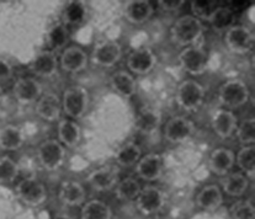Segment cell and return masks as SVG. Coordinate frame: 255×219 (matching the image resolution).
<instances>
[{
    "mask_svg": "<svg viewBox=\"0 0 255 219\" xmlns=\"http://www.w3.org/2000/svg\"><path fill=\"white\" fill-rule=\"evenodd\" d=\"M42 85L32 77L19 78L12 87L15 100L21 105H31L37 103L38 99L42 96Z\"/></svg>",
    "mask_w": 255,
    "mask_h": 219,
    "instance_id": "obj_13",
    "label": "cell"
},
{
    "mask_svg": "<svg viewBox=\"0 0 255 219\" xmlns=\"http://www.w3.org/2000/svg\"><path fill=\"white\" fill-rule=\"evenodd\" d=\"M113 90L125 99L133 98L137 91V83L133 75L126 70H117L110 77Z\"/></svg>",
    "mask_w": 255,
    "mask_h": 219,
    "instance_id": "obj_26",
    "label": "cell"
},
{
    "mask_svg": "<svg viewBox=\"0 0 255 219\" xmlns=\"http://www.w3.org/2000/svg\"><path fill=\"white\" fill-rule=\"evenodd\" d=\"M236 165L238 166L241 173L253 180L255 175V147L253 145H243L236 154Z\"/></svg>",
    "mask_w": 255,
    "mask_h": 219,
    "instance_id": "obj_32",
    "label": "cell"
},
{
    "mask_svg": "<svg viewBox=\"0 0 255 219\" xmlns=\"http://www.w3.org/2000/svg\"><path fill=\"white\" fill-rule=\"evenodd\" d=\"M234 165H236V154L230 148L218 147L210 154L209 169L215 175H227L232 171Z\"/></svg>",
    "mask_w": 255,
    "mask_h": 219,
    "instance_id": "obj_17",
    "label": "cell"
},
{
    "mask_svg": "<svg viewBox=\"0 0 255 219\" xmlns=\"http://www.w3.org/2000/svg\"><path fill=\"white\" fill-rule=\"evenodd\" d=\"M36 114L46 122H54L61 118L62 103L56 94H45L38 99L35 108Z\"/></svg>",
    "mask_w": 255,
    "mask_h": 219,
    "instance_id": "obj_22",
    "label": "cell"
},
{
    "mask_svg": "<svg viewBox=\"0 0 255 219\" xmlns=\"http://www.w3.org/2000/svg\"><path fill=\"white\" fill-rule=\"evenodd\" d=\"M222 203L223 192L218 185H206L196 195V206L205 212H215Z\"/></svg>",
    "mask_w": 255,
    "mask_h": 219,
    "instance_id": "obj_23",
    "label": "cell"
},
{
    "mask_svg": "<svg viewBox=\"0 0 255 219\" xmlns=\"http://www.w3.org/2000/svg\"><path fill=\"white\" fill-rule=\"evenodd\" d=\"M58 62L63 72L77 74L88 67L89 58H88L87 52L79 46H68L63 49L61 59Z\"/></svg>",
    "mask_w": 255,
    "mask_h": 219,
    "instance_id": "obj_15",
    "label": "cell"
},
{
    "mask_svg": "<svg viewBox=\"0 0 255 219\" xmlns=\"http://www.w3.org/2000/svg\"><path fill=\"white\" fill-rule=\"evenodd\" d=\"M236 137L243 145H253L255 143V119L254 117L246 118L237 126Z\"/></svg>",
    "mask_w": 255,
    "mask_h": 219,
    "instance_id": "obj_37",
    "label": "cell"
},
{
    "mask_svg": "<svg viewBox=\"0 0 255 219\" xmlns=\"http://www.w3.org/2000/svg\"><path fill=\"white\" fill-rule=\"evenodd\" d=\"M53 219H73V218L70 217L69 215H67V213H58V215L54 216Z\"/></svg>",
    "mask_w": 255,
    "mask_h": 219,
    "instance_id": "obj_42",
    "label": "cell"
},
{
    "mask_svg": "<svg viewBox=\"0 0 255 219\" xmlns=\"http://www.w3.org/2000/svg\"><path fill=\"white\" fill-rule=\"evenodd\" d=\"M17 198L28 207H38L47 201V189L45 185L35 177H26L15 187Z\"/></svg>",
    "mask_w": 255,
    "mask_h": 219,
    "instance_id": "obj_7",
    "label": "cell"
},
{
    "mask_svg": "<svg viewBox=\"0 0 255 219\" xmlns=\"http://www.w3.org/2000/svg\"><path fill=\"white\" fill-rule=\"evenodd\" d=\"M69 41V31L66 25L62 22H57L49 28L47 32V43H48L51 51H59L64 49L66 44Z\"/></svg>",
    "mask_w": 255,
    "mask_h": 219,
    "instance_id": "obj_35",
    "label": "cell"
},
{
    "mask_svg": "<svg viewBox=\"0 0 255 219\" xmlns=\"http://www.w3.org/2000/svg\"><path fill=\"white\" fill-rule=\"evenodd\" d=\"M165 205V195L159 187L148 185L142 187L138 197L136 198L137 210L143 216H153L162 211Z\"/></svg>",
    "mask_w": 255,
    "mask_h": 219,
    "instance_id": "obj_10",
    "label": "cell"
},
{
    "mask_svg": "<svg viewBox=\"0 0 255 219\" xmlns=\"http://www.w3.org/2000/svg\"><path fill=\"white\" fill-rule=\"evenodd\" d=\"M140 190H142V186H140L138 180L132 176H127L120 182H117L115 186V194L120 201L127 202V201H136Z\"/></svg>",
    "mask_w": 255,
    "mask_h": 219,
    "instance_id": "obj_33",
    "label": "cell"
},
{
    "mask_svg": "<svg viewBox=\"0 0 255 219\" xmlns=\"http://www.w3.org/2000/svg\"><path fill=\"white\" fill-rule=\"evenodd\" d=\"M220 6L218 1H213V0H195L190 4V9H191L192 16L199 19L200 21L202 20H209L212 12L215 11L217 7Z\"/></svg>",
    "mask_w": 255,
    "mask_h": 219,
    "instance_id": "obj_38",
    "label": "cell"
},
{
    "mask_svg": "<svg viewBox=\"0 0 255 219\" xmlns=\"http://www.w3.org/2000/svg\"><path fill=\"white\" fill-rule=\"evenodd\" d=\"M80 219H113V210L106 202L94 198L83 203Z\"/></svg>",
    "mask_w": 255,
    "mask_h": 219,
    "instance_id": "obj_29",
    "label": "cell"
},
{
    "mask_svg": "<svg viewBox=\"0 0 255 219\" xmlns=\"http://www.w3.org/2000/svg\"><path fill=\"white\" fill-rule=\"evenodd\" d=\"M154 14L152 2L147 0H131L125 5L124 15L132 25H143Z\"/></svg>",
    "mask_w": 255,
    "mask_h": 219,
    "instance_id": "obj_21",
    "label": "cell"
},
{
    "mask_svg": "<svg viewBox=\"0 0 255 219\" xmlns=\"http://www.w3.org/2000/svg\"><path fill=\"white\" fill-rule=\"evenodd\" d=\"M204 35V23L192 15L178 17L170 28V38L180 47L194 46Z\"/></svg>",
    "mask_w": 255,
    "mask_h": 219,
    "instance_id": "obj_1",
    "label": "cell"
},
{
    "mask_svg": "<svg viewBox=\"0 0 255 219\" xmlns=\"http://www.w3.org/2000/svg\"><path fill=\"white\" fill-rule=\"evenodd\" d=\"M205 88L194 79H186L176 88L175 101L186 112H196L205 100Z\"/></svg>",
    "mask_w": 255,
    "mask_h": 219,
    "instance_id": "obj_3",
    "label": "cell"
},
{
    "mask_svg": "<svg viewBox=\"0 0 255 219\" xmlns=\"http://www.w3.org/2000/svg\"><path fill=\"white\" fill-rule=\"evenodd\" d=\"M232 219H255V207L249 200H241L234 202L230 208Z\"/></svg>",
    "mask_w": 255,
    "mask_h": 219,
    "instance_id": "obj_39",
    "label": "cell"
},
{
    "mask_svg": "<svg viewBox=\"0 0 255 219\" xmlns=\"http://www.w3.org/2000/svg\"><path fill=\"white\" fill-rule=\"evenodd\" d=\"M25 143V134L20 127L6 124L0 128V149L5 152L19 150Z\"/></svg>",
    "mask_w": 255,
    "mask_h": 219,
    "instance_id": "obj_27",
    "label": "cell"
},
{
    "mask_svg": "<svg viewBox=\"0 0 255 219\" xmlns=\"http://www.w3.org/2000/svg\"><path fill=\"white\" fill-rule=\"evenodd\" d=\"M87 198L84 186L74 180H66L58 189V200L67 207H78L83 205Z\"/></svg>",
    "mask_w": 255,
    "mask_h": 219,
    "instance_id": "obj_19",
    "label": "cell"
},
{
    "mask_svg": "<svg viewBox=\"0 0 255 219\" xmlns=\"http://www.w3.org/2000/svg\"><path fill=\"white\" fill-rule=\"evenodd\" d=\"M59 62L56 53L51 49H45L37 53L31 62V72L41 78H52L58 70Z\"/></svg>",
    "mask_w": 255,
    "mask_h": 219,
    "instance_id": "obj_20",
    "label": "cell"
},
{
    "mask_svg": "<svg viewBox=\"0 0 255 219\" xmlns=\"http://www.w3.org/2000/svg\"><path fill=\"white\" fill-rule=\"evenodd\" d=\"M249 187V179L241 171H231L227 175L222 176L221 190L230 197H242Z\"/></svg>",
    "mask_w": 255,
    "mask_h": 219,
    "instance_id": "obj_24",
    "label": "cell"
},
{
    "mask_svg": "<svg viewBox=\"0 0 255 219\" xmlns=\"http://www.w3.org/2000/svg\"><path fill=\"white\" fill-rule=\"evenodd\" d=\"M251 98L248 85L241 79H231L218 89V100L227 110L239 109L246 105Z\"/></svg>",
    "mask_w": 255,
    "mask_h": 219,
    "instance_id": "obj_4",
    "label": "cell"
},
{
    "mask_svg": "<svg viewBox=\"0 0 255 219\" xmlns=\"http://www.w3.org/2000/svg\"><path fill=\"white\" fill-rule=\"evenodd\" d=\"M14 75L11 64L4 58H0V82H9Z\"/></svg>",
    "mask_w": 255,
    "mask_h": 219,
    "instance_id": "obj_41",
    "label": "cell"
},
{
    "mask_svg": "<svg viewBox=\"0 0 255 219\" xmlns=\"http://www.w3.org/2000/svg\"><path fill=\"white\" fill-rule=\"evenodd\" d=\"M126 64L129 72H132L133 74H149L157 66V56L153 52V49L148 48V47H139V48L133 49L128 54Z\"/></svg>",
    "mask_w": 255,
    "mask_h": 219,
    "instance_id": "obj_12",
    "label": "cell"
},
{
    "mask_svg": "<svg viewBox=\"0 0 255 219\" xmlns=\"http://www.w3.org/2000/svg\"><path fill=\"white\" fill-rule=\"evenodd\" d=\"M2 96H4V90H2L1 85H0V100H1V99H2Z\"/></svg>",
    "mask_w": 255,
    "mask_h": 219,
    "instance_id": "obj_43",
    "label": "cell"
},
{
    "mask_svg": "<svg viewBox=\"0 0 255 219\" xmlns=\"http://www.w3.org/2000/svg\"><path fill=\"white\" fill-rule=\"evenodd\" d=\"M178 59L181 68L191 75L204 74L209 64V54L206 49L197 44L183 48Z\"/></svg>",
    "mask_w": 255,
    "mask_h": 219,
    "instance_id": "obj_8",
    "label": "cell"
},
{
    "mask_svg": "<svg viewBox=\"0 0 255 219\" xmlns=\"http://www.w3.org/2000/svg\"><path fill=\"white\" fill-rule=\"evenodd\" d=\"M122 58V46L114 40H106L98 43L93 49L92 62L103 68L116 66Z\"/></svg>",
    "mask_w": 255,
    "mask_h": 219,
    "instance_id": "obj_11",
    "label": "cell"
},
{
    "mask_svg": "<svg viewBox=\"0 0 255 219\" xmlns=\"http://www.w3.org/2000/svg\"><path fill=\"white\" fill-rule=\"evenodd\" d=\"M85 17H87V6L83 1H69L66 5L63 10V14H62V20H63V25H80L82 22H84Z\"/></svg>",
    "mask_w": 255,
    "mask_h": 219,
    "instance_id": "obj_34",
    "label": "cell"
},
{
    "mask_svg": "<svg viewBox=\"0 0 255 219\" xmlns=\"http://www.w3.org/2000/svg\"><path fill=\"white\" fill-rule=\"evenodd\" d=\"M61 103L62 111H64L70 119H80L89 109L90 96L84 87L72 85L64 90Z\"/></svg>",
    "mask_w": 255,
    "mask_h": 219,
    "instance_id": "obj_2",
    "label": "cell"
},
{
    "mask_svg": "<svg viewBox=\"0 0 255 219\" xmlns=\"http://www.w3.org/2000/svg\"><path fill=\"white\" fill-rule=\"evenodd\" d=\"M88 184L95 191H110L117 185L119 180V168L117 166H103L92 171L87 177Z\"/></svg>",
    "mask_w": 255,
    "mask_h": 219,
    "instance_id": "obj_18",
    "label": "cell"
},
{
    "mask_svg": "<svg viewBox=\"0 0 255 219\" xmlns=\"http://www.w3.org/2000/svg\"><path fill=\"white\" fill-rule=\"evenodd\" d=\"M40 165L47 171H56L62 168L66 160V148L58 139H46L37 148Z\"/></svg>",
    "mask_w": 255,
    "mask_h": 219,
    "instance_id": "obj_5",
    "label": "cell"
},
{
    "mask_svg": "<svg viewBox=\"0 0 255 219\" xmlns=\"http://www.w3.org/2000/svg\"><path fill=\"white\" fill-rule=\"evenodd\" d=\"M225 43L232 53L246 54L253 48L254 35L244 25H233L225 32Z\"/></svg>",
    "mask_w": 255,
    "mask_h": 219,
    "instance_id": "obj_9",
    "label": "cell"
},
{
    "mask_svg": "<svg viewBox=\"0 0 255 219\" xmlns=\"http://www.w3.org/2000/svg\"><path fill=\"white\" fill-rule=\"evenodd\" d=\"M20 168L9 155H0V184H10L17 179Z\"/></svg>",
    "mask_w": 255,
    "mask_h": 219,
    "instance_id": "obj_36",
    "label": "cell"
},
{
    "mask_svg": "<svg viewBox=\"0 0 255 219\" xmlns=\"http://www.w3.org/2000/svg\"><path fill=\"white\" fill-rule=\"evenodd\" d=\"M136 174L145 182H154L163 174V158L157 153H149L140 156L136 164Z\"/></svg>",
    "mask_w": 255,
    "mask_h": 219,
    "instance_id": "obj_14",
    "label": "cell"
},
{
    "mask_svg": "<svg viewBox=\"0 0 255 219\" xmlns=\"http://www.w3.org/2000/svg\"><path fill=\"white\" fill-rule=\"evenodd\" d=\"M142 156V149L137 143L127 142L116 152L115 160L120 168H131L134 166Z\"/></svg>",
    "mask_w": 255,
    "mask_h": 219,
    "instance_id": "obj_30",
    "label": "cell"
},
{
    "mask_svg": "<svg viewBox=\"0 0 255 219\" xmlns=\"http://www.w3.org/2000/svg\"><path fill=\"white\" fill-rule=\"evenodd\" d=\"M194 122L185 116H174L165 122L163 128V137L171 144H183L194 135Z\"/></svg>",
    "mask_w": 255,
    "mask_h": 219,
    "instance_id": "obj_6",
    "label": "cell"
},
{
    "mask_svg": "<svg viewBox=\"0 0 255 219\" xmlns=\"http://www.w3.org/2000/svg\"><path fill=\"white\" fill-rule=\"evenodd\" d=\"M57 134H58V142L64 148H75L79 144L80 138H82L79 124L74 119L70 118L59 119Z\"/></svg>",
    "mask_w": 255,
    "mask_h": 219,
    "instance_id": "obj_25",
    "label": "cell"
},
{
    "mask_svg": "<svg viewBox=\"0 0 255 219\" xmlns=\"http://www.w3.org/2000/svg\"><path fill=\"white\" fill-rule=\"evenodd\" d=\"M211 126L217 137L227 139V138L232 137L236 132L238 119L231 110L217 109L213 111L212 116H211Z\"/></svg>",
    "mask_w": 255,
    "mask_h": 219,
    "instance_id": "obj_16",
    "label": "cell"
},
{
    "mask_svg": "<svg viewBox=\"0 0 255 219\" xmlns=\"http://www.w3.org/2000/svg\"><path fill=\"white\" fill-rule=\"evenodd\" d=\"M234 11L232 9L227 6H218L215 11L212 12V15L210 16V19L207 20L210 23L211 28L216 32H226L228 28H231L234 25Z\"/></svg>",
    "mask_w": 255,
    "mask_h": 219,
    "instance_id": "obj_31",
    "label": "cell"
},
{
    "mask_svg": "<svg viewBox=\"0 0 255 219\" xmlns=\"http://www.w3.org/2000/svg\"><path fill=\"white\" fill-rule=\"evenodd\" d=\"M160 122H162V114H160L158 110L144 108L140 110L138 114H137L134 126H136L137 131L140 133L152 134V133L157 132V129L159 128Z\"/></svg>",
    "mask_w": 255,
    "mask_h": 219,
    "instance_id": "obj_28",
    "label": "cell"
},
{
    "mask_svg": "<svg viewBox=\"0 0 255 219\" xmlns=\"http://www.w3.org/2000/svg\"><path fill=\"white\" fill-rule=\"evenodd\" d=\"M184 2L185 1H183V0H160V1H158V6L165 12H174L178 11L183 6Z\"/></svg>",
    "mask_w": 255,
    "mask_h": 219,
    "instance_id": "obj_40",
    "label": "cell"
}]
</instances>
